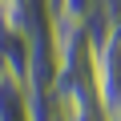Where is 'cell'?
I'll use <instances>...</instances> for the list:
<instances>
[{
    "mask_svg": "<svg viewBox=\"0 0 121 121\" xmlns=\"http://www.w3.org/2000/svg\"><path fill=\"white\" fill-rule=\"evenodd\" d=\"M109 121H121V113H109Z\"/></svg>",
    "mask_w": 121,
    "mask_h": 121,
    "instance_id": "obj_2",
    "label": "cell"
},
{
    "mask_svg": "<svg viewBox=\"0 0 121 121\" xmlns=\"http://www.w3.org/2000/svg\"><path fill=\"white\" fill-rule=\"evenodd\" d=\"M93 77H97V97L109 113H121V24L109 28L93 52Z\"/></svg>",
    "mask_w": 121,
    "mask_h": 121,
    "instance_id": "obj_1",
    "label": "cell"
}]
</instances>
